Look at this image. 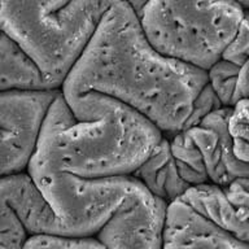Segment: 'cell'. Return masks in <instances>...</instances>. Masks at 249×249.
Here are the masks:
<instances>
[{
    "label": "cell",
    "instance_id": "8",
    "mask_svg": "<svg viewBox=\"0 0 249 249\" xmlns=\"http://www.w3.org/2000/svg\"><path fill=\"white\" fill-rule=\"evenodd\" d=\"M162 249H249L180 198L167 205Z\"/></svg>",
    "mask_w": 249,
    "mask_h": 249
},
{
    "label": "cell",
    "instance_id": "2",
    "mask_svg": "<svg viewBox=\"0 0 249 249\" xmlns=\"http://www.w3.org/2000/svg\"><path fill=\"white\" fill-rule=\"evenodd\" d=\"M163 134L122 101L99 92H60L31 161L81 178L126 177L153 153Z\"/></svg>",
    "mask_w": 249,
    "mask_h": 249
},
{
    "label": "cell",
    "instance_id": "10",
    "mask_svg": "<svg viewBox=\"0 0 249 249\" xmlns=\"http://www.w3.org/2000/svg\"><path fill=\"white\" fill-rule=\"evenodd\" d=\"M62 85L47 75L38 62L7 34L0 39V91L61 89Z\"/></svg>",
    "mask_w": 249,
    "mask_h": 249
},
{
    "label": "cell",
    "instance_id": "1",
    "mask_svg": "<svg viewBox=\"0 0 249 249\" xmlns=\"http://www.w3.org/2000/svg\"><path fill=\"white\" fill-rule=\"evenodd\" d=\"M208 83L206 70L156 50L131 5L117 0L103 16L61 91H93L117 99L170 136L184 128Z\"/></svg>",
    "mask_w": 249,
    "mask_h": 249
},
{
    "label": "cell",
    "instance_id": "18",
    "mask_svg": "<svg viewBox=\"0 0 249 249\" xmlns=\"http://www.w3.org/2000/svg\"><path fill=\"white\" fill-rule=\"evenodd\" d=\"M44 249H107L105 245L95 236L69 237L39 235Z\"/></svg>",
    "mask_w": 249,
    "mask_h": 249
},
{
    "label": "cell",
    "instance_id": "20",
    "mask_svg": "<svg viewBox=\"0 0 249 249\" xmlns=\"http://www.w3.org/2000/svg\"><path fill=\"white\" fill-rule=\"evenodd\" d=\"M124 1L131 5L132 9L136 12V15L139 16V17L143 13L145 5L149 3V0H124Z\"/></svg>",
    "mask_w": 249,
    "mask_h": 249
},
{
    "label": "cell",
    "instance_id": "14",
    "mask_svg": "<svg viewBox=\"0 0 249 249\" xmlns=\"http://www.w3.org/2000/svg\"><path fill=\"white\" fill-rule=\"evenodd\" d=\"M240 70L241 66L225 58H221L208 70L210 87L217 93L223 107H233V96Z\"/></svg>",
    "mask_w": 249,
    "mask_h": 249
},
{
    "label": "cell",
    "instance_id": "4",
    "mask_svg": "<svg viewBox=\"0 0 249 249\" xmlns=\"http://www.w3.org/2000/svg\"><path fill=\"white\" fill-rule=\"evenodd\" d=\"M245 12L237 0H149L139 18L156 50L208 71L236 36Z\"/></svg>",
    "mask_w": 249,
    "mask_h": 249
},
{
    "label": "cell",
    "instance_id": "7",
    "mask_svg": "<svg viewBox=\"0 0 249 249\" xmlns=\"http://www.w3.org/2000/svg\"><path fill=\"white\" fill-rule=\"evenodd\" d=\"M167 205L138 180L95 237L107 249H162Z\"/></svg>",
    "mask_w": 249,
    "mask_h": 249
},
{
    "label": "cell",
    "instance_id": "13",
    "mask_svg": "<svg viewBox=\"0 0 249 249\" xmlns=\"http://www.w3.org/2000/svg\"><path fill=\"white\" fill-rule=\"evenodd\" d=\"M167 138L182 178L191 187L210 183L201 152L191 132L187 128H183Z\"/></svg>",
    "mask_w": 249,
    "mask_h": 249
},
{
    "label": "cell",
    "instance_id": "5",
    "mask_svg": "<svg viewBox=\"0 0 249 249\" xmlns=\"http://www.w3.org/2000/svg\"><path fill=\"white\" fill-rule=\"evenodd\" d=\"M27 173L57 214L69 237L96 236L138 179H89L31 161Z\"/></svg>",
    "mask_w": 249,
    "mask_h": 249
},
{
    "label": "cell",
    "instance_id": "6",
    "mask_svg": "<svg viewBox=\"0 0 249 249\" xmlns=\"http://www.w3.org/2000/svg\"><path fill=\"white\" fill-rule=\"evenodd\" d=\"M60 92L61 89L0 91L1 177L27 171Z\"/></svg>",
    "mask_w": 249,
    "mask_h": 249
},
{
    "label": "cell",
    "instance_id": "11",
    "mask_svg": "<svg viewBox=\"0 0 249 249\" xmlns=\"http://www.w3.org/2000/svg\"><path fill=\"white\" fill-rule=\"evenodd\" d=\"M180 200L214 226L249 244V225L241 219L239 210L227 197L222 186L205 183L191 187Z\"/></svg>",
    "mask_w": 249,
    "mask_h": 249
},
{
    "label": "cell",
    "instance_id": "9",
    "mask_svg": "<svg viewBox=\"0 0 249 249\" xmlns=\"http://www.w3.org/2000/svg\"><path fill=\"white\" fill-rule=\"evenodd\" d=\"M1 201L15 212L30 236H68L64 223L27 171L1 177Z\"/></svg>",
    "mask_w": 249,
    "mask_h": 249
},
{
    "label": "cell",
    "instance_id": "3",
    "mask_svg": "<svg viewBox=\"0 0 249 249\" xmlns=\"http://www.w3.org/2000/svg\"><path fill=\"white\" fill-rule=\"evenodd\" d=\"M117 0H1V33L64 86L103 16Z\"/></svg>",
    "mask_w": 249,
    "mask_h": 249
},
{
    "label": "cell",
    "instance_id": "16",
    "mask_svg": "<svg viewBox=\"0 0 249 249\" xmlns=\"http://www.w3.org/2000/svg\"><path fill=\"white\" fill-rule=\"evenodd\" d=\"M222 58L229 60L239 66H243L249 61V13L245 12L244 19L241 21L236 36L233 38Z\"/></svg>",
    "mask_w": 249,
    "mask_h": 249
},
{
    "label": "cell",
    "instance_id": "19",
    "mask_svg": "<svg viewBox=\"0 0 249 249\" xmlns=\"http://www.w3.org/2000/svg\"><path fill=\"white\" fill-rule=\"evenodd\" d=\"M233 110L244 117L247 121H249V99H243V100L237 101L236 104L233 105Z\"/></svg>",
    "mask_w": 249,
    "mask_h": 249
},
{
    "label": "cell",
    "instance_id": "12",
    "mask_svg": "<svg viewBox=\"0 0 249 249\" xmlns=\"http://www.w3.org/2000/svg\"><path fill=\"white\" fill-rule=\"evenodd\" d=\"M132 177L143 183L156 197L167 204L180 198L191 188L179 173L167 136H163L153 153L140 165Z\"/></svg>",
    "mask_w": 249,
    "mask_h": 249
},
{
    "label": "cell",
    "instance_id": "17",
    "mask_svg": "<svg viewBox=\"0 0 249 249\" xmlns=\"http://www.w3.org/2000/svg\"><path fill=\"white\" fill-rule=\"evenodd\" d=\"M221 100L218 99L217 93L214 92L213 89L210 87V85H208L202 89V91L198 93L197 99L195 100L194 109H192V113H191L190 118L187 121L184 128L192 127V126H196L201 122L206 116H209L210 113L217 110V109L222 108Z\"/></svg>",
    "mask_w": 249,
    "mask_h": 249
},
{
    "label": "cell",
    "instance_id": "21",
    "mask_svg": "<svg viewBox=\"0 0 249 249\" xmlns=\"http://www.w3.org/2000/svg\"><path fill=\"white\" fill-rule=\"evenodd\" d=\"M23 249H44L42 243H40L39 235H36V236H30V239H29V241H27Z\"/></svg>",
    "mask_w": 249,
    "mask_h": 249
},
{
    "label": "cell",
    "instance_id": "15",
    "mask_svg": "<svg viewBox=\"0 0 249 249\" xmlns=\"http://www.w3.org/2000/svg\"><path fill=\"white\" fill-rule=\"evenodd\" d=\"M30 239L26 227L18 215L1 201L0 215V249H23Z\"/></svg>",
    "mask_w": 249,
    "mask_h": 249
}]
</instances>
